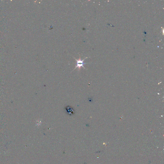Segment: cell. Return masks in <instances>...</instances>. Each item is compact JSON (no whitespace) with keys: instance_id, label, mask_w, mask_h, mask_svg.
I'll return each instance as SVG.
<instances>
[{"instance_id":"obj_1","label":"cell","mask_w":164,"mask_h":164,"mask_svg":"<svg viewBox=\"0 0 164 164\" xmlns=\"http://www.w3.org/2000/svg\"><path fill=\"white\" fill-rule=\"evenodd\" d=\"M74 58V59H75L76 60L77 63L76 66L75 68L73 70V71L77 67H78V68H79V70H80V68L81 67H83L85 69V67H84V65H85V64H86V63H84V60H85V59H86L87 58V57L85 58V59H84V60H81V59L80 57H79V59H78V60H77V59H76L75 58Z\"/></svg>"}]
</instances>
